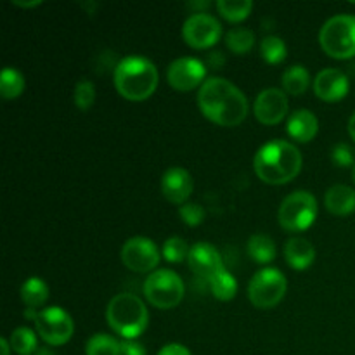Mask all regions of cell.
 <instances>
[{"mask_svg": "<svg viewBox=\"0 0 355 355\" xmlns=\"http://www.w3.org/2000/svg\"><path fill=\"white\" fill-rule=\"evenodd\" d=\"M113 80L121 97L141 103L155 94L159 75L156 66L144 55H127L114 68Z\"/></svg>", "mask_w": 355, "mask_h": 355, "instance_id": "obj_3", "label": "cell"}, {"mask_svg": "<svg viewBox=\"0 0 355 355\" xmlns=\"http://www.w3.org/2000/svg\"><path fill=\"white\" fill-rule=\"evenodd\" d=\"M284 259L291 269L305 270L314 263L315 250L309 239L295 236V238L288 239L284 245Z\"/></svg>", "mask_w": 355, "mask_h": 355, "instance_id": "obj_18", "label": "cell"}, {"mask_svg": "<svg viewBox=\"0 0 355 355\" xmlns=\"http://www.w3.org/2000/svg\"><path fill=\"white\" fill-rule=\"evenodd\" d=\"M318 218V201L309 191H297L284 198L277 210L279 225L288 232H304Z\"/></svg>", "mask_w": 355, "mask_h": 355, "instance_id": "obj_7", "label": "cell"}, {"mask_svg": "<svg viewBox=\"0 0 355 355\" xmlns=\"http://www.w3.org/2000/svg\"><path fill=\"white\" fill-rule=\"evenodd\" d=\"M187 263H189V269L207 283H210L214 277L225 270L220 253L210 243H196L194 246H191Z\"/></svg>", "mask_w": 355, "mask_h": 355, "instance_id": "obj_14", "label": "cell"}, {"mask_svg": "<svg viewBox=\"0 0 355 355\" xmlns=\"http://www.w3.org/2000/svg\"><path fill=\"white\" fill-rule=\"evenodd\" d=\"M121 262L128 270L137 274L151 272L156 269L162 260V253H159L158 246L151 241V239L144 238V236H135L130 238L123 246H121Z\"/></svg>", "mask_w": 355, "mask_h": 355, "instance_id": "obj_10", "label": "cell"}, {"mask_svg": "<svg viewBox=\"0 0 355 355\" xmlns=\"http://www.w3.org/2000/svg\"><path fill=\"white\" fill-rule=\"evenodd\" d=\"M121 355H148L146 349L141 343L134 342V340H123L121 342Z\"/></svg>", "mask_w": 355, "mask_h": 355, "instance_id": "obj_34", "label": "cell"}, {"mask_svg": "<svg viewBox=\"0 0 355 355\" xmlns=\"http://www.w3.org/2000/svg\"><path fill=\"white\" fill-rule=\"evenodd\" d=\"M35 329L47 345L59 347L71 340L75 324H73L71 315L61 307H47L38 311Z\"/></svg>", "mask_w": 355, "mask_h": 355, "instance_id": "obj_9", "label": "cell"}, {"mask_svg": "<svg viewBox=\"0 0 355 355\" xmlns=\"http://www.w3.org/2000/svg\"><path fill=\"white\" fill-rule=\"evenodd\" d=\"M319 44L333 59L355 58V16L338 14L326 21L319 31Z\"/></svg>", "mask_w": 355, "mask_h": 355, "instance_id": "obj_5", "label": "cell"}, {"mask_svg": "<svg viewBox=\"0 0 355 355\" xmlns=\"http://www.w3.org/2000/svg\"><path fill=\"white\" fill-rule=\"evenodd\" d=\"M0 349H2V355H9L10 354V343L7 338L0 340Z\"/></svg>", "mask_w": 355, "mask_h": 355, "instance_id": "obj_36", "label": "cell"}, {"mask_svg": "<svg viewBox=\"0 0 355 355\" xmlns=\"http://www.w3.org/2000/svg\"><path fill=\"white\" fill-rule=\"evenodd\" d=\"M302 163L304 158L297 146L286 141H270L257 151L253 168L262 182L283 186L300 173Z\"/></svg>", "mask_w": 355, "mask_h": 355, "instance_id": "obj_2", "label": "cell"}, {"mask_svg": "<svg viewBox=\"0 0 355 355\" xmlns=\"http://www.w3.org/2000/svg\"><path fill=\"white\" fill-rule=\"evenodd\" d=\"M21 300L30 311H37L49 300V288L40 277H30L21 286Z\"/></svg>", "mask_w": 355, "mask_h": 355, "instance_id": "obj_20", "label": "cell"}, {"mask_svg": "<svg viewBox=\"0 0 355 355\" xmlns=\"http://www.w3.org/2000/svg\"><path fill=\"white\" fill-rule=\"evenodd\" d=\"M208 284H210L211 295L220 302L232 300L238 293V281L234 279V276L227 269L218 274L217 277H214Z\"/></svg>", "mask_w": 355, "mask_h": 355, "instance_id": "obj_25", "label": "cell"}, {"mask_svg": "<svg viewBox=\"0 0 355 355\" xmlns=\"http://www.w3.org/2000/svg\"><path fill=\"white\" fill-rule=\"evenodd\" d=\"M286 132L297 142H311L319 132V121L312 111L298 110L288 118Z\"/></svg>", "mask_w": 355, "mask_h": 355, "instance_id": "obj_17", "label": "cell"}, {"mask_svg": "<svg viewBox=\"0 0 355 355\" xmlns=\"http://www.w3.org/2000/svg\"><path fill=\"white\" fill-rule=\"evenodd\" d=\"M107 326L123 340H135L148 329L149 312L134 293H118L107 304Z\"/></svg>", "mask_w": 355, "mask_h": 355, "instance_id": "obj_4", "label": "cell"}, {"mask_svg": "<svg viewBox=\"0 0 355 355\" xmlns=\"http://www.w3.org/2000/svg\"><path fill=\"white\" fill-rule=\"evenodd\" d=\"M158 355H193V354H191L186 347L180 345V343H168V345H165L162 350H159Z\"/></svg>", "mask_w": 355, "mask_h": 355, "instance_id": "obj_35", "label": "cell"}, {"mask_svg": "<svg viewBox=\"0 0 355 355\" xmlns=\"http://www.w3.org/2000/svg\"><path fill=\"white\" fill-rule=\"evenodd\" d=\"M40 0H38V2H14V6H17V7H24V9H30V7H37V6H40Z\"/></svg>", "mask_w": 355, "mask_h": 355, "instance_id": "obj_37", "label": "cell"}, {"mask_svg": "<svg viewBox=\"0 0 355 355\" xmlns=\"http://www.w3.org/2000/svg\"><path fill=\"white\" fill-rule=\"evenodd\" d=\"M194 189V182L191 173L180 166H172L162 177V193L166 201L173 205H186L191 193Z\"/></svg>", "mask_w": 355, "mask_h": 355, "instance_id": "obj_16", "label": "cell"}, {"mask_svg": "<svg viewBox=\"0 0 355 355\" xmlns=\"http://www.w3.org/2000/svg\"><path fill=\"white\" fill-rule=\"evenodd\" d=\"M191 248L187 246V243L184 239H180L179 236H172L170 239H166L165 245H163L162 255L165 257V260H168L170 263H179L182 260H187L189 257Z\"/></svg>", "mask_w": 355, "mask_h": 355, "instance_id": "obj_30", "label": "cell"}, {"mask_svg": "<svg viewBox=\"0 0 355 355\" xmlns=\"http://www.w3.org/2000/svg\"><path fill=\"white\" fill-rule=\"evenodd\" d=\"M349 134H350V137L355 141V113L350 116V120H349Z\"/></svg>", "mask_w": 355, "mask_h": 355, "instance_id": "obj_38", "label": "cell"}, {"mask_svg": "<svg viewBox=\"0 0 355 355\" xmlns=\"http://www.w3.org/2000/svg\"><path fill=\"white\" fill-rule=\"evenodd\" d=\"M222 26L217 17L207 12H194L182 26V37L189 47L205 51L220 40Z\"/></svg>", "mask_w": 355, "mask_h": 355, "instance_id": "obj_11", "label": "cell"}, {"mask_svg": "<svg viewBox=\"0 0 355 355\" xmlns=\"http://www.w3.org/2000/svg\"><path fill=\"white\" fill-rule=\"evenodd\" d=\"M144 297L153 307L168 311L182 302L186 286L179 274L168 269H159L149 274L144 281Z\"/></svg>", "mask_w": 355, "mask_h": 355, "instance_id": "obj_6", "label": "cell"}, {"mask_svg": "<svg viewBox=\"0 0 355 355\" xmlns=\"http://www.w3.org/2000/svg\"><path fill=\"white\" fill-rule=\"evenodd\" d=\"M217 10L225 21L229 23H241L250 16L253 9V3L250 0H243V2H231V0H218Z\"/></svg>", "mask_w": 355, "mask_h": 355, "instance_id": "obj_26", "label": "cell"}, {"mask_svg": "<svg viewBox=\"0 0 355 355\" xmlns=\"http://www.w3.org/2000/svg\"><path fill=\"white\" fill-rule=\"evenodd\" d=\"M96 103V87L90 80L83 78L75 87V104L80 111H89Z\"/></svg>", "mask_w": 355, "mask_h": 355, "instance_id": "obj_31", "label": "cell"}, {"mask_svg": "<svg viewBox=\"0 0 355 355\" xmlns=\"http://www.w3.org/2000/svg\"><path fill=\"white\" fill-rule=\"evenodd\" d=\"M314 94L324 103H338L349 94L350 83L345 73L338 68H326L314 78Z\"/></svg>", "mask_w": 355, "mask_h": 355, "instance_id": "obj_15", "label": "cell"}, {"mask_svg": "<svg viewBox=\"0 0 355 355\" xmlns=\"http://www.w3.org/2000/svg\"><path fill=\"white\" fill-rule=\"evenodd\" d=\"M85 355H121V342L106 333H97L87 342Z\"/></svg>", "mask_w": 355, "mask_h": 355, "instance_id": "obj_24", "label": "cell"}, {"mask_svg": "<svg viewBox=\"0 0 355 355\" xmlns=\"http://www.w3.org/2000/svg\"><path fill=\"white\" fill-rule=\"evenodd\" d=\"M331 159L335 162V165H338L340 168H347V166H352L355 163L354 158V149L350 148L345 142H340L335 148L331 149Z\"/></svg>", "mask_w": 355, "mask_h": 355, "instance_id": "obj_33", "label": "cell"}, {"mask_svg": "<svg viewBox=\"0 0 355 355\" xmlns=\"http://www.w3.org/2000/svg\"><path fill=\"white\" fill-rule=\"evenodd\" d=\"M10 349L19 355H31L37 352L38 340L37 335L30 328H17L14 329L9 338Z\"/></svg>", "mask_w": 355, "mask_h": 355, "instance_id": "obj_29", "label": "cell"}, {"mask_svg": "<svg viewBox=\"0 0 355 355\" xmlns=\"http://www.w3.org/2000/svg\"><path fill=\"white\" fill-rule=\"evenodd\" d=\"M288 281L281 270L263 267L252 277L248 284V298L257 309H274L284 298Z\"/></svg>", "mask_w": 355, "mask_h": 355, "instance_id": "obj_8", "label": "cell"}, {"mask_svg": "<svg viewBox=\"0 0 355 355\" xmlns=\"http://www.w3.org/2000/svg\"><path fill=\"white\" fill-rule=\"evenodd\" d=\"M286 54L288 49L283 38L269 35V37L262 38V42H260V55L269 64H281L286 59Z\"/></svg>", "mask_w": 355, "mask_h": 355, "instance_id": "obj_28", "label": "cell"}, {"mask_svg": "<svg viewBox=\"0 0 355 355\" xmlns=\"http://www.w3.org/2000/svg\"><path fill=\"white\" fill-rule=\"evenodd\" d=\"M352 180H354V184H355V165H354V170H352Z\"/></svg>", "mask_w": 355, "mask_h": 355, "instance_id": "obj_39", "label": "cell"}, {"mask_svg": "<svg viewBox=\"0 0 355 355\" xmlns=\"http://www.w3.org/2000/svg\"><path fill=\"white\" fill-rule=\"evenodd\" d=\"M207 66L194 58H179L166 69L170 87L179 92H191L207 82Z\"/></svg>", "mask_w": 355, "mask_h": 355, "instance_id": "obj_12", "label": "cell"}, {"mask_svg": "<svg viewBox=\"0 0 355 355\" xmlns=\"http://www.w3.org/2000/svg\"><path fill=\"white\" fill-rule=\"evenodd\" d=\"M225 45L232 54L245 55L246 52L252 51L255 45V33L248 28H232L227 35H225Z\"/></svg>", "mask_w": 355, "mask_h": 355, "instance_id": "obj_23", "label": "cell"}, {"mask_svg": "<svg viewBox=\"0 0 355 355\" xmlns=\"http://www.w3.org/2000/svg\"><path fill=\"white\" fill-rule=\"evenodd\" d=\"M288 107H290V103H288V97L283 90L266 89L257 96L255 104H253V113L260 123L272 127V125L281 123L286 118Z\"/></svg>", "mask_w": 355, "mask_h": 355, "instance_id": "obj_13", "label": "cell"}, {"mask_svg": "<svg viewBox=\"0 0 355 355\" xmlns=\"http://www.w3.org/2000/svg\"><path fill=\"white\" fill-rule=\"evenodd\" d=\"M248 255L253 262L266 266L276 259V243L267 234H253L248 239Z\"/></svg>", "mask_w": 355, "mask_h": 355, "instance_id": "obj_21", "label": "cell"}, {"mask_svg": "<svg viewBox=\"0 0 355 355\" xmlns=\"http://www.w3.org/2000/svg\"><path fill=\"white\" fill-rule=\"evenodd\" d=\"M198 106L205 118L220 127H238L248 116L245 94L220 76H211L200 87Z\"/></svg>", "mask_w": 355, "mask_h": 355, "instance_id": "obj_1", "label": "cell"}, {"mask_svg": "<svg viewBox=\"0 0 355 355\" xmlns=\"http://www.w3.org/2000/svg\"><path fill=\"white\" fill-rule=\"evenodd\" d=\"M179 215L184 224L189 227H198L205 220V208L200 203H186L179 208Z\"/></svg>", "mask_w": 355, "mask_h": 355, "instance_id": "obj_32", "label": "cell"}, {"mask_svg": "<svg viewBox=\"0 0 355 355\" xmlns=\"http://www.w3.org/2000/svg\"><path fill=\"white\" fill-rule=\"evenodd\" d=\"M24 90V76L16 68H3L0 76V92L3 99H17Z\"/></svg>", "mask_w": 355, "mask_h": 355, "instance_id": "obj_27", "label": "cell"}, {"mask_svg": "<svg viewBox=\"0 0 355 355\" xmlns=\"http://www.w3.org/2000/svg\"><path fill=\"white\" fill-rule=\"evenodd\" d=\"M324 207L329 214L345 217L355 211V191L345 184L329 187L324 194Z\"/></svg>", "mask_w": 355, "mask_h": 355, "instance_id": "obj_19", "label": "cell"}, {"mask_svg": "<svg viewBox=\"0 0 355 355\" xmlns=\"http://www.w3.org/2000/svg\"><path fill=\"white\" fill-rule=\"evenodd\" d=\"M281 83H283L284 94L302 96V94L307 92L309 85H311V75H309L307 68H304V66H291L283 73Z\"/></svg>", "mask_w": 355, "mask_h": 355, "instance_id": "obj_22", "label": "cell"}]
</instances>
